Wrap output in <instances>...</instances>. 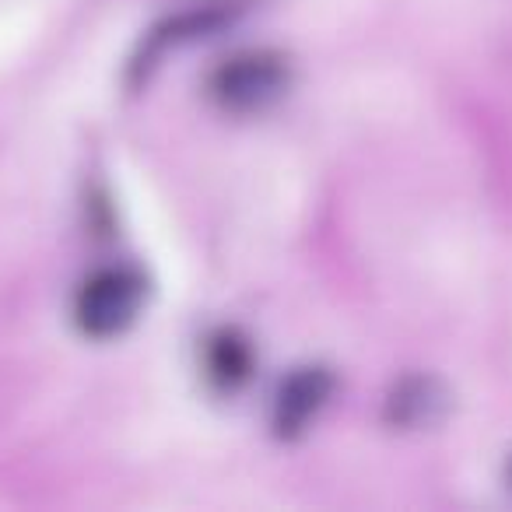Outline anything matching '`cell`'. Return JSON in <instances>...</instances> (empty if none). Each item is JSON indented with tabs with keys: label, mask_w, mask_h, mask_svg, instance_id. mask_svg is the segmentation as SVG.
Here are the masks:
<instances>
[{
	"label": "cell",
	"mask_w": 512,
	"mask_h": 512,
	"mask_svg": "<svg viewBox=\"0 0 512 512\" xmlns=\"http://www.w3.org/2000/svg\"><path fill=\"white\" fill-rule=\"evenodd\" d=\"M505 477H509V484H512V463H509V470H505Z\"/></svg>",
	"instance_id": "52a82bcc"
},
{
	"label": "cell",
	"mask_w": 512,
	"mask_h": 512,
	"mask_svg": "<svg viewBox=\"0 0 512 512\" xmlns=\"http://www.w3.org/2000/svg\"><path fill=\"white\" fill-rule=\"evenodd\" d=\"M256 372V348L239 327H214L200 344V376L218 397L246 390Z\"/></svg>",
	"instance_id": "5b68a950"
},
{
	"label": "cell",
	"mask_w": 512,
	"mask_h": 512,
	"mask_svg": "<svg viewBox=\"0 0 512 512\" xmlns=\"http://www.w3.org/2000/svg\"><path fill=\"white\" fill-rule=\"evenodd\" d=\"M292 81L295 64L285 50L249 46L225 57L207 74L204 95L228 116H260L292 92Z\"/></svg>",
	"instance_id": "6da1fadb"
},
{
	"label": "cell",
	"mask_w": 512,
	"mask_h": 512,
	"mask_svg": "<svg viewBox=\"0 0 512 512\" xmlns=\"http://www.w3.org/2000/svg\"><path fill=\"white\" fill-rule=\"evenodd\" d=\"M337 390V376L320 362L295 365L288 376L278 379L271 393V414L267 425L278 442H295L320 421Z\"/></svg>",
	"instance_id": "3957f363"
},
{
	"label": "cell",
	"mask_w": 512,
	"mask_h": 512,
	"mask_svg": "<svg viewBox=\"0 0 512 512\" xmlns=\"http://www.w3.org/2000/svg\"><path fill=\"white\" fill-rule=\"evenodd\" d=\"M449 411V390L442 379L428 376V372H411L400 376L397 383L386 390L383 400V421L393 432H421L442 421Z\"/></svg>",
	"instance_id": "8992f818"
},
{
	"label": "cell",
	"mask_w": 512,
	"mask_h": 512,
	"mask_svg": "<svg viewBox=\"0 0 512 512\" xmlns=\"http://www.w3.org/2000/svg\"><path fill=\"white\" fill-rule=\"evenodd\" d=\"M232 18H235L232 4H204V8L176 11V15L151 25L127 64V88L148 85V78L158 71V64H162L169 53L183 50V46L197 43V39H207L211 32L225 29Z\"/></svg>",
	"instance_id": "277c9868"
},
{
	"label": "cell",
	"mask_w": 512,
	"mask_h": 512,
	"mask_svg": "<svg viewBox=\"0 0 512 512\" xmlns=\"http://www.w3.org/2000/svg\"><path fill=\"white\" fill-rule=\"evenodd\" d=\"M148 295L151 281L137 264H102L74 292L71 323L88 341H113L141 320Z\"/></svg>",
	"instance_id": "7a4b0ae2"
}]
</instances>
